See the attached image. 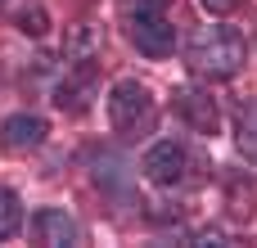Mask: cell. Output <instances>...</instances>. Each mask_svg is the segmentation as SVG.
Instances as JSON below:
<instances>
[{"instance_id":"8992f818","label":"cell","mask_w":257,"mask_h":248,"mask_svg":"<svg viewBox=\"0 0 257 248\" xmlns=\"http://www.w3.org/2000/svg\"><path fill=\"white\" fill-rule=\"evenodd\" d=\"M172 104H176V113L199 131V136H212L217 127H221V117H217V104H212V95L208 90H194V86H181L176 95H172Z\"/></svg>"},{"instance_id":"5bb4252c","label":"cell","mask_w":257,"mask_h":248,"mask_svg":"<svg viewBox=\"0 0 257 248\" xmlns=\"http://www.w3.org/2000/svg\"><path fill=\"white\" fill-rule=\"evenodd\" d=\"M199 5H203L208 14H235V9H239V0H199Z\"/></svg>"},{"instance_id":"7c38bea8","label":"cell","mask_w":257,"mask_h":248,"mask_svg":"<svg viewBox=\"0 0 257 248\" xmlns=\"http://www.w3.org/2000/svg\"><path fill=\"white\" fill-rule=\"evenodd\" d=\"M230 217H253V190H239V185H230Z\"/></svg>"},{"instance_id":"ba28073f","label":"cell","mask_w":257,"mask_h":248,"mask_svg":"<svg viewBox=\"0 0 257 248\" xmlns=\"http://www.w3.org/2000/svg\"><path fill=\"white\" fill-rule=\"evenodd\" d=\"M90 95H95L90 72H72V77H63V81H59L54 104H59L63 113H86V108H90Z\"/></svg>"},{"instance_id":"6da1fadb","label":"cell","mask_w":257,"mask_h":248,"mask_svg":"<svg viewBox=\"0 0 257 248\" xmlns=\"http://www.w3.org/2000/svg\"><path fill=\"white\" fill-rule=\"evenodd\" d=\"M248 63V45L235 27H199L190 41V68L208 81H226Z\"/></svg>"},{"instance_id":"5b68a950","label":"cell","mask_w":257,"mask_h":248,"mask_svg":"<svg viewBox=\"0 0 257 248\" xmlns=\"http://www.w3.org/2000/svg\"><path fill=\"white\" fill-rule=\"evenodd\" d=\"M32 235H36V244H50V248L81 244V226H77L72 212H63V208H41V212L32 217Z\"/></svg>"},{"instance_id":"3957f363","label":"cell","mask_w":257,"mask_h":248,"mask_svg":"<svg viewBox=\"0 0 257 248\" xmlns=\"http://www.w3.org/2000/svg\"><path fill=\"white\" fill-rule=\"evenodd\" d=\"M108 122L122 136H145L154 127V95H149V86L136 81V77L117 81L113 95H108Z\"/></svg>"},{"instance_id":"7a4b0ae2","label":"cell","mask_w":257,"mask_h":248,"mask_svg":"<svg viewBox=\"0 0 257 248\" xmlns=\"http://www.w3.org/2000/svg\"><path fill=\"white\" fill-rule=\"evenodd\" d=\"M126 36L136 41L140 54L163 59L176 45V27H172V0H136L126 14Z\"/></svg>"},{"instance_id":"8fae6325","label":"cell","mask_w":257,"mask_h":248,"mask_svg":"<svg viewBox=\"0 0 257 248\" xmlns=\"http://www.w3.org/2000/svg\"><path fill=\"white\" fill-rule=\"evenodd\" d=\"M18 27H23V32H32V36H45L50 18H45V9H36V5H32V9H23V14H18Z\"/></svg>"},{"instance_id":"9c48e42d","label":"cell","mask_w":257,"mask_h":248,"mask_svg":"<svg viewBox=\"0 0 257 248\" xmlns=\"http://www.w3.org/2000/svg\"><path fill=\"white\" fill-rule=\"evenodd\" d=\"M18 230H23V203L14 190H0V244L14 239Z\"/></svg>"},{"instance_id":"277c9868","label":"cell","mask_w":257,"mask_h":248,"mask_svg":"<svg viewBox=\"0 0 257 248\" xmlns=\"http://www.w3.org/2000/svg\"><path fill=\"white\" fill-rule=\"evenodd\" d=\"M145 176L154 181V185H163V190H172V185H181L185 181V172H190V154H185V145L181 140H158L149 154H145Z\"/></svg>"},{"instance_id":"30bf717a","label":"cell","mask_w":257,"mask_h":248,"mask_svg":"<svg viewBox=\"0 0 257 248\" xmlns=\"http://www.w3.org/2000/svg\"><path fill=\"white\" fill-rule=\"evenodd\" d=\"M239 149H244V158L257 163V104L239 108Z\"/></svg>"},{"instance_id":"52a82bcc","label":"cell","mask_w":257,"mask_h":248,"mask_svg":"<svg viewBox=\"0 0 257 248\" xmlns=\"http://www.w3.org/2000/svg\"><path fill=\"white\" fill-rule=\"evenodd\" d=\"M0 145H5L9 154H32V149H41V145H45V117H36V113H14V117L0 127Z\"/></svg>"},{"instance_id":"4fadbf2b","label":"cell","mask_w":257,"mask_h":248,"mask_svg":"<svg viewBox=\"0 0 257 248\" xmlns=\"http://www.w3.org/2000/svg\"><path fill=\"white\" fill-rule=\"evenodd\" d=\"M90 50H99L95 32H90V27H77V36H72V50H68V54H72V59H86Z\"/></svg>"}]
</instances>
